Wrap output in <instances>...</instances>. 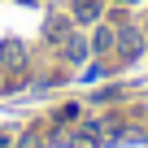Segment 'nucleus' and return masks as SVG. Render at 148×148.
Masks as SVG:
<instances>
[{
    "instance_id": "obj_1",
    "label": "nucleus",
    "mask_w": 148,
    "mask_h": 148,
    "mask_svg": "<svg viewBox=\"0 0 148 148\" xmlns=\"http://www.w3.org/2000/svg\"><path fill=\"white\" fill-rule=\"evenodd\" d=\"M79 13H83L79 22H96V0H83V5H79Z\"/></svg>"
}]
</instances>
